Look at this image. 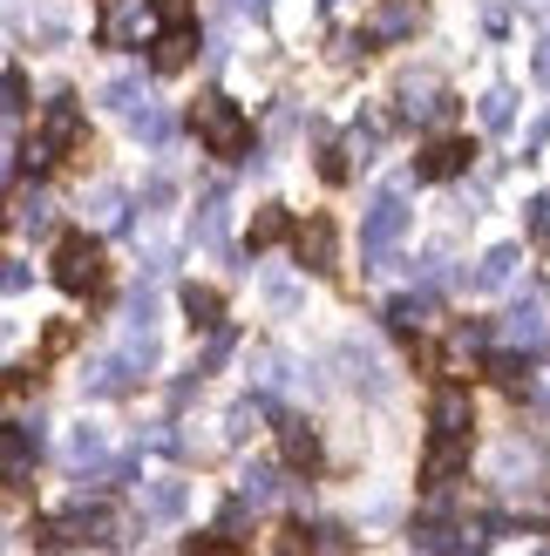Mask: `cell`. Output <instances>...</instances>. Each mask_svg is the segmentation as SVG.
<instances>
[{
    "label": "cell",
    "mask_w": 550,
    "mask_h": 556,
    "mask_svg": "<svg viewBox=\"0 0 550 556\" xmlns=\"http://www.w3.org/2000/svg\"><path fill=\"white\" fill-rule=\"evenodd\" d=\"M190 129H198V143L217 163H238L245 150H252V123H245V109L232 96H198L190 102Z\"/></svg>",
    "instance_id": "obj_1"
},
{
    "label": "cell",
    "mask_w": 550,
    "mask_h": 556,
    "mask_svg": "<svg viewBox=\"0 0 550 556\" xmlns=\"http://www.w3.org/2000/svg\"><path fill=\"white\" fill-rule=\"evenodd\" d=\"M54 286L75 292V299L102 292V244L89 231H68L62 244H54Z\"/></svg>",
    "instance_id": "obj_2"
},
{
    "label": "cell",
    "mask_w": 550,
    "mask_h": 556,
    "mask_svg": "<svg viewBox=\"0 0 550 556\" xmlns=\"http://www.w3.org/2000/svg\"><path fill=\"white\" fill-rule=\"evenodd\" d=\"M75 143H82V109H75V96H62V102H54L48 116H41L35 150H27V156H35V163H54V156L75 150Z\"/></svg>",
    "instance_id": "obj_3"
},
{
    "label": "cell",
    "mask_w": 550,
    "mask_h": 556,
    "mask_svg": "<svg viewBox=\"0 0 550 556\" xmlns=\"http://www.w3.org/2000/svg\"><path fill=\"white\" fill-rule=\"evenodd\" d=\"M48 543H123V522H116V509H109V503H82L68 522H54V530H48Z\"/></svg>",
    "instance_id": "obj_4"
},
{
    "label": "cell",
    "mask_w": 550,
    "mask_h": 556,
    "mask_svg": "<svg viewBox=\"0 0 550 556\" xmlns=\"http://www.w3.org/2000/svg\"><path fill=\"white\" fill-rule=\"evenodd\" d=\"M292 252L307 271H334L340 265V231H334V217H307V225L292 231Z\"/></svg>",
    "instance_id": "obj_5"
},
{
    "label": "cell",
    "mask_w": 550,
    "mask_h": 556,
    "mask_svg": "<svg viewBox=\"0 0 550 556\" xmlns=\"http://www.w3.org/2000/svg\"><path fill=\"white\" fill-rule=\"evenodd\" d=\"M476 163V143L470 136H442V143H428L422 156H415V177H428V184H449V177H462Z\"/></svg>",
    "instance_id": "obj_6"
},
{
    "label": "cell",
    "mask_w": 550,
    "mask_h": 556,
    "mask_svg": "<svg viewBox=\"0 0 550 556\" xmlns=\"http://www.w3.org/2000/svg\"><path fill=\"white\" fill-rule=\"evenodd\" d=\"M462 462H470V434H435V448H428V462H422V482L442 489Z\"/></svg>",
    "instance_id": "obj_7"
},
{
    "label": "cell",
    "mask_w": 550,
    "mask_h": 556,
    "mask_svg": "<svg viewBox=\"0 0 550 556\" xmlns=\"http://www.w3.org/2000/svg\"><path fill=\"white\" fill-rule=\"evenodd\" d=\"M190 54H198V35H190V27H163V35L150 41V68L177 75V68H190Z\"/></svg>",
    "instance_id": "obj_8"
},
{
    "label": "cell",
    "mask_w": 550,
    "mask_h": 556,
    "mask_svg": "<svg viewBox=\"0 0 550 556\" xmlns=\"http://www.w3.org/2000/svg\"><path fill=\"white\" fill-rule=\"evenodd\" d=\"M279 455H286V468H307V476H313V468H320V434L307 421H286L279 428Z\"/></svg>",
    "instance_id": "obj_9"
},
{
    "label": "cell",
    "mask_w": 550,
    "mask_h": 556,
    "mask_svg": "<svg viewBox=\"0 0 550 556\" xmlns=\"http://www.w3.org/2000/svg\"><path fill=\"white\" fill-rule=\"evenodd\" d=\"M184 319L198 332H217V326H225V299H217L211 286H184Z\"/></svg>",
    "instance_id": "obj_10"
},
{
    "label": "cell",
    "mask_w": 550,
    "mask_h": 556,
    "mask_svg": "<svg viewBox=\"0 0 550 556\" xmlns=\"http://www.w3.org/2000/svg\"><path fill=\"white\" fill-rule=\"evenodd\" d=\"M428 414H435V434H470V394L462 387H442Z\"/></svg>",
    "instance_id": "obj_11"
},
{
    "label": "cell",
    "mask_w": 550,
    "mask_h": 556,
    "mask_svg": "<svg viewBox=\"0 0 550 556\" xmlns=\"http://www.w3.org/2000/svg\"><path fill=\"white\" fill-rule=\"evenodd\" d=\"M292 231V217L279 211V204H259L252 211V231H245V244H252V252H272V244H279Z\"/></svg>",
    "instance_id": "obj_12"
},
{
    "label": "cell",
    "mask_w": 550,
    "mask_h": 556,
    "mask_svg": "<svg viewBox=\"0 0 550 556\" xmlns=\"http://www.w3.org/2000/svg\"><path fill=\"white\" fill-rule=\"evenodd\" d=\"M503 340H510V346H524V353H543L550 326H543L537 313H510V319H503Z\"/></svg>",
    "instance_id": "obj_13"
},
{
    "label": "cell",
    "mask_w": 550,
    "mask_h": 556,
    "mask_svg": "<svg viewBox=\"0 0 550 556\" xmlns=\"http://www.w3.org/2000/svg\"><path fill=\"white\" fill-rule=\"evenodd\" d=\"M489 374H497V380L510 387V394H530V367H524L516 353H497V359H489Z\"/></svg>",
    "instance_id": "obj_14"
},
{
    "label": "cell",
    "mask_w": 550,
    "mask_h": 556,
    "mask_svg": "<svg viewBox=\"0 0 550 556\" xmlns=\"http://www.w3.org/2000/svg\"><path fill=\"white\" fill-rule=\"evenodd\" d=\"M401 231V204H380L374 211V225H367V252H380V244H388Z\"/></svg>",
    "instance_id": "obj_15"
},
{
    "label": "cell",
    "mask_w": 550,
    "mask_h": 556,
    "mask_svg": "<svg viewBox=\"0 0 550 556\" xmlns=\"http://www.w3.org/2000/svg\"><path fill=\"white\" fill-rule=\"evenodd\" d=\"M388 319H395L401 332H422V326H428V299H401V305H395Z\"/></svg>",
    "instance_id": "obj_16"
},
{
    "label": "cell",
    "mask_w": 550,
    "mask_h": 556,
    "mask_svg": "<svg viewBox=\"0 0 550 556\" xmlns=\"http://www.w3.org/2000/svg\"><path fill=\"white\" fill-rule=\"evenodd\" d=\"M27 476V428H8V482Z\"/></svg>",
    "instance_id": "obj_17"
},
{
    "label": "cell",
    "mask_w": 550,
    "mask_h": 556,
    "mask_svg": "<svg viewBox=\"0 0 550 556\" xmlns=\"http://www.w3.org/2000/svg\"><path fill=\"white\" fill-rule=\"evenodd\" d=\"M150 14L163 27H190V0H150Z\"/></svg>",
    "instance_id": "obj_18"
},
{
    "label": "cell",
    "mask_w": 550,
    "mask_h": 556,
    "mask_svg": "<svg viewBox=\"0 0 550 556\" xmlns=\"http://www.w3.org/2000/svg\"><path fill=\"white\" fill-rule=\"evenodd\" d=\"M245 503H272V468H252V476H245Z\"/></svg>",
    "instance_id": "obj_19"
},
{
    "label": "cell",
    "mask_w": 550,
    "mask_h": 556,
    "mask_svg": "<svg viewBox=\"0 0 550 556\" xmlns=\"http://www.w3.org/2000/svg\"><path fill=\"white\" fill-rule=\"evenodd\" d=\"M177 503H184V489H177V482H163V489H150V509H157V516H177Z\"/></svg>",
    "instance_id": "obj_20"
},
{
    "label": "cell",
    "mask_w": 550,
    "mask_h": 556,
    "mask_svg": "<svg viewBox=\"0 0 550 556\" xmlns=\"http://www.w3.org/2000/svg\"><path fill=\"white\" fill-rule=\"evenodd\" d=\"M190 556H238L232 536H204V543H190Z\"/></svg>",
    "instance_id": "obj_21"
},
{
    "label": "cell",
    "mask_w": 550,
    "mask_h": 556,
    "mask_svg": "<svg viewBox=\"0 0 550 556\" xmlns=\"http://www.w3.org/2000/svg\"><path fill=\"white\" fill-rule=\"evenodd\" d=\"M8 109H14V116L27 109V81H21V68H8Z\"/></svg>",
    "instance_id": "obj_22"
},
{
    "label": "cell",
    "mask_w": 550,
    "mask_h": 556,
    "mask_svg": "<svg viewBox=\"0 0 550 556\" xmlns=\"http://www.w3.org/2000/svg\"><path fill=\"white\" fill-rule=\"evenodd\" d=\"M272 556H313V549H307V536H299V530H286V536H279V549H272Z\"/></svg>",
    "instance_id": "obj_23"
},
{
    "label": "cell",
    "mask_w": 550,
    "mask_h": 556,
    "mask_svg": "<svg viewBox=\"0 0 550 556\" xmlns=\"http://www.w3.org/2000/svg\"><path fill=\"white\" fill-rule=\"evenodd\" d=\"M537 238H550V198L537 204Z\"/></svg>",
    "instance_id": "obj_24"
}]
</instances>
